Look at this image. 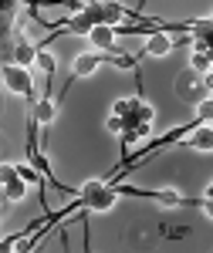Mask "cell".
Listing matches in <instances>:
<instances>
[{
    "instance_id": "52a82bcc",
    "label": "cell",
    "mask_w": 213,
    "mask_h": 253,
    "mask_svg": "<svg viewBox=\"0 0 213 253\" xmlns=\"http://www.w3.org/2000/svg\"><path fill=\"white\" fill-rule=\"evenodd\" d=\"M24 196H27V179L24 175H14V179L3 182V199L7 203H20Z\"/></svg>"
},
{
    "instance_id": "7a4b0ae2",
    "label": "cell",
    "mask_w": 213,
    "mask_h": 253,
    "mask_svg": "<svg viewBox=\"0 0 213 253\" xmlns=\"http://www.w3.org/2000/svg\"><path fill=\"white\" fill-rule=\"evenodd\" d=\"M173 88H176V98H179V101H203V95L210 91L207 81L200 78V71H193V68L179 71V78H176Z\"/></svg>"
},
{
    "instance_id": "30bf717a",
    "label": "cell",
    "mask_w": 213,
    "mask_h": 253,
    "mask_svg": "<svg viewBox=\"0 0 213 253\" xmlns=\"http://www.w3.org/2000/svg\"><path fill=\"white\" fill-rule=\"evenodd\" d=\"M38 68L44 71V75H48V78H51V75L58 71V61L51 58V54H44V47H41V51H38Z\"/></svg>"
},
{
    "instance_id": "7c38bea8",
    "label": "cell",
    "mask_w": 213,
    "mask_h": 253,
    "mask_svg": "<svg viewBox=\"0 0 213 253\" xmlns=\"http://www.w3.org/2000/svg\"><path fill=\"white\" fill-rule=\"evenodd\" d=\"M105 128H108V132H125V118L112 112V115H108V122H105Z\"/></svg>"
},
{
    "instance_id": "5bb4252c",
    "label": "cell",
    "mask_w": 213,
    "mask_h": 253,
    "mask_svg": "<svg viewBox=\"0 0 213 253\" xmlns=\"http://www.w3.org/2000/svg\"><path fill=\"white\" fill-rule=\"evenodd\" d=\"M207 196H213V182H210V189H207Z\"/></svg>"
},
{
    "instance_id": "8992f818",
    "label": "cell",
    "mask_w": 213,
    "mask_h": 253,
    "mask_svg": "<svg viewBox=\"0 0 213 253\" xmlns=\"http://www.w3.org/2000/svg\"><path fill=\"white\" fill-rule=\"evenodd\" d=\"M92 44H95L98 51H112L115 47V38H118V31L112 27V24H98V27H92Z\"/></svg>"
},
{
    "instance_id": "3957f363",
    "label": "cell",
    "mask_w": 213,
    "mask_h": 253,
    "mask_svg": "<svg viewBox=\"0 0 213 253\" xmlns=\"http://www.w3.org/2000/svg\"><path fill=\"white\" fill-rule=\"evenodd\" d=\"M173 47H176V38L169 31H156V34H149L146 47H142L139 54H146V58H162V54H169Z\"/></svg>"
},
{
    "instance_id": "6da1fadb",
    "label": "cell",
    "mask_w": 213,
    "mask_h": 253,
    "mask_svg": "<svg viewBox=\"0 0 213 253\" xmlns=\"http://www.w3.org/2000/svg\"><path fill=\"white\" fill-rule=\"evenodd\" d=\"M3 84H7V91H14V95H24L27 101H34V78H31V71L24 68V64H3Z\"/></svg>"
},
{
    "instance_id": "ba28073f",
    "label": "cell",
    "mask_w": 213,
    "mask_h": 253,
    "mask_svg": "<svg viewBox=\"0 0 213 253\" xmlns=\"http://www.w3.org/2000/svg\"><path fill=\"white\" fill-rule=\"evenodd\" d=\"M38 44H27V41H17V47H14V58H17V64H24V68H31V64H38Z\"/></svg>"
},
{
    "instance_id": "277c9868",
    "label": "cell",
    "mask_w": 213,
    "mask_h": 253,
    "mask_svg": "<svg viewBox=\"0 0 213 253\" xmlns=\"http://www.w3.org/2000/svg\"><path fill=\"white\" fill-rule=\"evenodd\" d=\"M179 145L196 149V152H213V125H200V128H193L190 135L179 138Z\"/></svg>"
},
{
    "instance_id": "9c48e42d",
    "label": "cell",
    "mask_w": 213,
    "mask_h": 253,
    "mask_svg": "<svg viewBox=\"0 0 213 253\" xmlns=\"http://www.w3.org/2000/svg\"><path fill=\"white\" fill-rule=\"evenodd\" d=\"M190 68H193V71H200V75H207V71L213 68V54H203V51H200V54H193V58H190Z\"/></svg>"
},
{
    "instance_id": "4fadbf2b",
    "label": "cell",
    "mask_w": 213,
    "mask_h": 253,
    "mask_svg": "<svg viewBox=\"0 0 213 253\" xmlns=\"http://www.w3.org/2000/svg\"><path fill=\"white\" fill-rule=\"evenodd\" d=\"M203 81H207V88L213 91V71H207V75H203Z\"/></svg>"
},
{
    "instance_id": "8fae6325",
    "label": "cell",
    "mask_w": 213,
    "mask_h": 253,
    "mask_svg": "<svg viewBox=\"0 0 213 253\" xmlns=\"http://www.w3.org/2000/svg\"><path fill=\"white\" fill-rule=\"evenodd\" d=\"M196 115H200L203 122H207V125H210V122H213V98H203V101L196 105Z\"/></svg>"
},
{
    "instance_id": "5b68a950",
    "label": "cell",
    "mask_w": 213,
    "mask_h": 253,
    "mask_svg": "<svg viewBox=\"0 0 213 253\" xmlns=\"http://www.w3.org/2000/svg\"><path fill=\"white\" fill-rule=\"evenodd\" d=\"M31 118L38 122L41 128H51V122L58 118V101H51V98H41V101H34V108H31Z\"/></svg>"
}]
</instances>
